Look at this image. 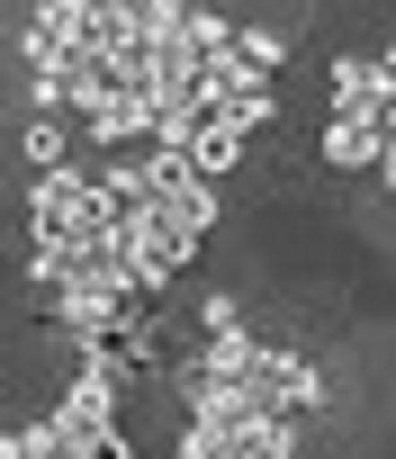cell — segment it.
I'll use <instances>...</instances> for the list:
<instances>
[{
    "label": "cell",
    "instance_id": "cell-5",
    "mask_svg": "<svg viewBox=\"0 0 396 459\" xmlns=\"http://www.w3.org/2000/svg\"><path fill=\"white\" fill-rule=\"evenodd\" d=\"M244 135H253L244 117H208V126L189 135V171H198V180H226V171L244 162Z\"/></svg>",
    "mask_w": 396,
    "mask_h": 459
},
{
    "label": "cell",
    "instance_id": "cell-7",
    "mask_svg": "<svg viewBox=\"0 0 396 459\" xmlns=\"http://www.w3.org/2000/svg\"><path fill=\"white\" fill-rule=\"evenodd\" d=\"M235 46H244V55H253V64H262V73H271V64H280V55H288V46H280V37H271V28H235Z\"/></svg>",
    "mask_w": 396,
    "mask_h": 459
},
{
    "label": "cell",
    "instance_id": "cell-4",
    "mask_svg": "<svg viewBox=\"0 0 396 459\" xmlns=\"http://www.w3.org/2000/svg\"><path fill=\"white\" fill-rule=\"evenodd\" d=\"M324 162H333V171H378V162H387V126H369V117H324Z\"/></svg>",
    "mask_w": 396,
    "mask_h": 459
},
{
    "label": "cell",
    "instance_id": "cell-1",
    "mask_svg": "<svg viewBox=\"0 0 396 459\" xmlns=\"http://www.w3.org/2000/svg\"><path fill=\"white\" fill-rule=\"evenodd\" d=\"M189 253H198L189 225H171L162 207H126V262H135V289H162Z\"/></svg>",
    "mask_w": 396,
    "mask_h": 459
},
{
    "label": "cell",
    "instance_id": "cell-8",
    "mask_svg": "<svg viewBox=\"0 0 396 459\" xmlns=\"http://www.w3.org/2000/svg\"><path fill=\"white\" fill-rule=\"evenodd\" d=\"M82 450H90V459H126V432H117V423H108V432H82Z\"/></svg>",
    "mask_w": 396,
    "mask_h": 459
},
{
    "label": "cell",
    "instance_id": "cell-2",
    "mask_svg": "<svg viewBox=\"0 0 396 459\" xmlns=\"http://www.w3.org/2000/svg\"><path fill=\"white\" fill-rule=\"evenodd\" d=\"M333 117H369V126H396V91H387L378 55H342V64H333Z\"/></svg>",
    "mask_w": 396,
    "mask_h": 459
},
{
    "label": "cell",
    "instance_id": "cell-9",
    "mask_svg": "<svg viewBox=\"0 0 396 459\" xmlns=\"http://www.w3.org/2000/svg\"><path fill=\"white\" fill-rule=\"evenodd\" d=\"M378 73H387V91H396V46H387V55H378Z\"/></svg>",
    "mask_w": 396,
    "mask_h": 459
},
{
    "label": "cell",
    "instance_id": "cell-3",
    "mask_svg": "<svg viewBox=\"0 0 396 459\" xmlns=\"http://www.w3.org/2000/svg\"><path fill=\"white\" fill-rule=\"evenodd\" d=\"M55 316H64V333L90 351V342H108V333H126V298H108V289H55Z\"/></svg>",
    "mask_w": 396,
    "mask_h": 459
},
{
    "label": "cell",
    "instance_id": "cell-6",
    "mask_svg": "<svg viewBox=\"0 0 396 459\" xmlns=\"http://www.w3.org/2000/svg\"><path fill=\"white\" fill-rule=\"evenodd\" d=\"M64 144H73L64 117H28V162H37V171H64Z\"/></svg>",
    "mask_w": 396,
    "mask_h": 459
}]
</instances>
